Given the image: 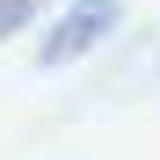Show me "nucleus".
Instances as JSON below:
<instances>
[{
	"label": "nucleus",
	"mask_w": 160,
	"mask_h": 160,
	"mask_svg": "<svg viewBox=\"0 0 160 160\" xmlns=\"http://www.w3.org/2000/svg\"><path fill=\"white\" fill-rule=\"evenodd\" d=\"M102 29H117V0H80L58 29L44 37V51H37V58H44V66H66V58H80V51H88Z\"/></svg>",
	"instance_id": "1"
},
{
	"label": "nucleus",
	"mask_w": 160,
	"mask_h": 160,
	"mask_svg": "<svg viewBox=\"0 0 160 160\" xmlns=\"http://www.w3.org/2000/svg\"><path fill=\"white\" fill-rule=\"evenodd\" d=\"M22 8H29V0H8V8H0V37H8L15 22H22Z\"/></svg>",
	"instance_id": "2"
}]
</instances>
